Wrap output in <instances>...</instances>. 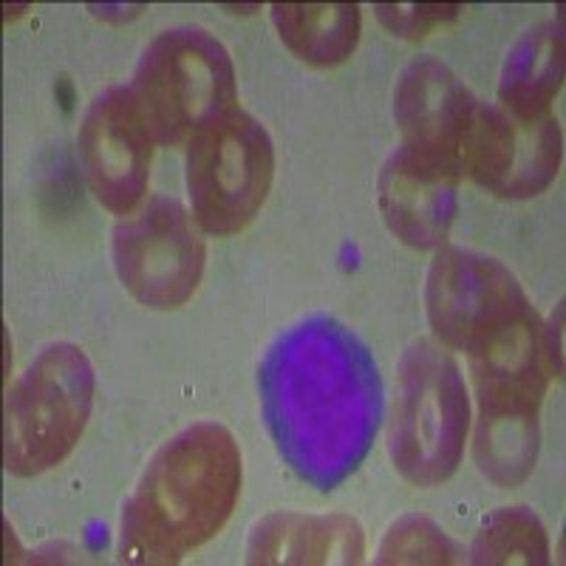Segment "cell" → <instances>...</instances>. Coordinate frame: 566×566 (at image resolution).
Returning <instances> with one entry per match:
<instances>
[{
  "label": "cell",
  "mask_w": 566,
  "mask_h": 566,
  "mask_svg": "<svg viewBox=\"0 0 566 566\" xmlns=\"http://www.w3.org/2000/svg\"><path fill=\"white\" fill-rule=\"evenodd\" d=\"M264 391L272 433L303 479L335 484L366 457L380 417L377 368L340 326L306 323L277 343Z\"/></svg>",
  "instance_id": "1"
},
{
  "label": "cell",
  "mask_w": 566,
  "mask_h": 566,
  "mask_svg": "<svg viewBox=\"0 0 566 566\" xmlns=\"http://www.w3.org/2000/svg\"><path fill=\"white\" fill-rule=\"evenodd\" d=\"M241 493V451L224 424L196 422L161 444L123 504L119 558L176 564L219 533Z\"/></svg>",
  "instance_id": "2"
},
{
  "label": "cell",
  "mask_w": 566,
  "mask_h": 566,
  "mask_svg": "<svg viewBox=\"0 0 566 566\" xmlns=\"http://www.w3.org/2000/svg\"><path fill=\"white\" fill-rule=\"evenodd\" d=\"M468 357L479 402L473 457L482 476L513 488L535 468L538 411L553 368L538 315L527 312Z\"/></svg>",
  "instance_id": "3"
},
{
  "label": "cell",
  "mask_w": 566,
  "mask_h": 566,
  "mask_svg": "<svg viewBox=\"0 0 566 566\" xmlns=\"http://www.w3.org/2000/svg\"><path fill=\"white\" fill-rule=\"evenodd\" d=\"M470 428V402L462 371L433 343L419 340L399 363L394 399V468L411 484L431 488L457 473Z\"/></svg>",
  "instance_id": "4"
},
{
  "label": "cell",
  "mask_w": 566,
  "mask_h": 566,
  "mask_svg": "<svg viewBox=\"0 0 566 566\" xmlns=\"http://www.w3.org/2000/svg\"><path fill=\"white\" fill-rule=\"evenodd\" d=\"M134 97L161 145H185L205 125L235 108V71L205 29H174L145 49Z\"/></svg>",
  "instance_id": "5"
},
{
  "label": "cell",
  "mask_w": 566,
  "mask_h": 566,
  "mask_svg": "<svg viewBox=\"0 0 566 566\" xmlns=\"http://www.w3.org/2000/svg\"><path fill=\"white\" fill-rule=\"evenodd\" d=\"M94 402V368L74 343H54L7 394V468L34 476L63 462L83 437Z\"/></svg>",
  "instance_id": "6"
},
{
  "label": "cell",
  "mask_w": 566,
  "mask_h": 566,
  "mask_svg": "<svg viewBox=\"0 0 566 566\" xmlns=\"http://www.w3.org/2000/svg\"><path fill=\"white\" fill-rule=\"evenodd\" d=\"M275 176V150L255 116L230 108L187 142V190L199 230L235 235L255 219Z\"/></svg>",
  "instance_id": "7"
},
{
  "label": "cell",
  "mask_w": 566,
  "mask_h": 566,
  "mask_svg": "<svg viewBox=\"0 0 566 566\" xmlns=\"http://www.w3.org/2000/svg\"><path fill=\"white\" fill-rule=\"evenodd\" d=\"M199 224L168 196L125 216L114 230V266L125 290L150 310H176L205 275Z\"/></svg>",
  "instance_id": "8"
},
{
  "label": "cell",
  "mask_w": 566,
  "mask_h": 566,
  "mask_svg": "<svg viewBox=\"0 0 566 566\" xmlns=\"http://www.w3.org/2000/svg\"><path fill=\"white\" fill-rule=\"evenodd\" d=\"M424 303L439 340L468 354L533 312L522 283L507 266L464 250L437 252L428 272Z\"/></svg>",
  "instance_id": "9"
},
{
  "label": "cell",
  "mask_w": 566,
  "mask_h": 566,
  "mask_svg": "<svg viewBox=\"0 0 566 566\" xmlns=\"http://www.w3.org/2000/svg\"><path fill=\"white\" fill-rule=\"evenodd\" d=\"M560 168V128L555 116L515 119L502 105L476 103L462 174L502 199L544 193Z\"/></svg>",
  "instance_id": "10"
},
{
  "label": "cell",
  "mask_w": 566,
  "mask_h": 566,
  "mask_svg": "<svg viewBox=\"0 0 566 566\" xmlns=\"http://www.w3.org/2000/svg\"><path fill=\"white\" fill-rule=\"evenodd\" d=\"M154 134L130 88H108L85 111L80 165L105 210L130 216L148 190Z\"/></svg>",
  "instance_id": "11"
},
{
  "label": "cell",
  "mask_w": 566,
  "mask_h": 566,
  "mask_svg": "<svg viewBox=\"0 0 566 566\" xmlns=\"http://www.w3.org/2000/svg\"><path fill=\"white\" fill-rule=\"evenodd\" d=\"M476 103L448 65L433 57L413 60L394 88V116L402 130L399 148L462 176Z\"/></svg>",
  "instance_id": "12"
},
{
  "label": "cell",
  "mask_w": 566,
  "mask_h": 566,
  "mask_svg": "<svg viewBox=\"0 0 566 566\" xmlns=\"http://www.w3.org/2000/svg\"><path fill=\"white\" fill-rule=\"evenodd\" d=\"M459 174L428 159L394 150L380 174V210L388 230L417 250L439 247L457 212Z\"/></svg>",
  "instance_id": "13"
},
{
  "label": "cell",
  "mask_w": 566,
  "mask_h": 566,
  "mask_svg": "<svg viewBox=\"0 0 566 566\" xmlns=\"http://www.w3.org/2000/svg\"><path fill=\"white\" fill-rule=\"evenodd\" d=\"M366 535L346 515L275 513L258 522L247 544L250 564H363Z\"/></svg>",
  "instance_id": "14"
},
{
  "label": "cell",
  "mask_w": 566,
  "mask_h": 566,
  "mask_svg": "<svg viewBox=\"0 0 566 566\" xmlns=\"http://www.w3.org/2000/svg\"><path fill=\"white\" fill-rule=\"evenodd\" d=\"M564 80V27L538 23L510 49L499 83V105L515 119L553 116V99Z\"/></svg>",
  "instance_id": "15"
},
{
  "label": "cell",
  "mask_w": 566,
  "mask_h": 566,
  "mask_svg": "<svg viewBox=\"0 0 566 566\" xmlns=\"http://www.w3.org/2000/svg\"><path fill=\"white\" fill-rule=\"evenodd\" d=\"M272 20L283 45L321 69L352 57L363 29L357 3H275Z\"/></svg>",
  "instance_id": "16"
},
{
  "label": "cell",
  "mask_w": 566,
  "mask_h": 566,
  "mask_svg": "<svg viewBox=\"0 0 566 566\" xmlns=\"http://www.w3.org/2000/svg\"><path fill=\"white\" fill-rule=\"evenodd\" d=\"M473 564H530L541 566L549 560L547 530L538 515L527 507L495 510L479 530L473 549Z\"/></svg>",
  "instance_id": "17"
},
{
  "label": "cell",
  "mask_w": 566,
  "mask_h": 566,
  "mask_svg": "<svg viewBox=\"0 0 566 566\" xmlns=\"http://www.w3.org/2000/svg\"><path fill=\"white\" fill-rule=\"evenodd\" d=\"M451 538L422 515H408L386 533L377 564H453Z\"/></svg>",
  "instance_id": "18"
},
{
  "label": "cell",
  "mask_w": 566,
  "mask_h": 566,
  "mask_svg": "<svg viewBox=\"0 0 566 566\" xmlns=\"http://www.w3.org/2000/svg\"><path fill=\"white\" fill-rule=\"evenodd\" d=\"M374 12H377V18H380L388 32L417 40L424 38L431 29L457 20L459 12H464V9L451 7V3H399V7H374Z\"/></svg>",
  "instance_id": "19"
}]
</instances>
